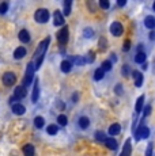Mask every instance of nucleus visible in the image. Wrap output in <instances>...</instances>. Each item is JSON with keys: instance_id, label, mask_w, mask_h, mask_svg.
Returning a JSON list of instances; mask_svg holds the SVG:
<instances>
[{"instance_id": "obj_45", "label": "nucleus", "mask_w": 155, "mask_h": 156, "mask_svg": "<svg viewBox=\"0 0 155 156\" xmlns=\"http://www.w3.org/2000/svg\"><path fill=\"white\" fill-rule=\"evenodd\" d=\"M72 101L78 102V94H74V95H72Z\"/></svg>"}, {"instance_id": "obj_19", "label": "nucleus", "mask_w": 155, "mask_h": 156, "mask_svg": "<svg viewBox=\"0 0 155 156\" xmlns=\"http://www.w3.org/2000/svg\"><path fill=\"white\" fill-rule=\"evenodd\" d=\"M105 145H106L109 149H112V151H116L117 149V140L116 139H113V137H109V139H106V141H105Z\"/></svg>"}, {"instance_id": "obj_30", "label": "nucleus", "mask_w": 155, "mask_h": 156, "mask_svg": "<svg viewBox=\"0 0 155 156\" xmlns=\"http://www.w3.org/2000/svg\"><path fill=\"white\" fill-rule=\"evenodd\" d=\"M84 60H86V62H93L94 60H95V53H94L93 50H90V52L87 53V55H86Z\"/></svg>"}, {"instance_id": "obj_36", "label": "nucleus", "mask_w": 155, "mask_h": 156, "mask_svg": "<svg viewBox=\"0 0 155 156\" xmlns=\"http://www.w3.org/2000/svg\"><path fill=\"white\" fill-rule=\"evenodd\" d=\"M129 49H131V41H129V39H125V42H124V45H123V50L128 52Z\"/></svg>"}, {"instance_id": "obj_9", "label": "nucleus", "mask_w": 155, "mask_h": 156, "mask_svg": "<svg viewBox=\"0 0 155 156\" xmlns=\"http://www.w3.org/2000/svg\"><path fill=\"white\" fill-rule=\"evenodd\" d=\"M53 23H55V26H64V15L59 10L53 14Z\"/></svg>"}, {"instance_id": "obj_27", "label": "nucleus", "mask_w": 155, "mask_h": 156, "mask_svg": "<svg viewBox=\"0 0 155 156\" xmlns=\"http://www.w3.org/2000/svg\"><path fill=\"white\" fill-rule=\"evenodd\" d=\"M103 76H105V71H103L102 68L95 69V72H94V79H95V80H102Z\"/></svg>"}, {"instance_id": "obj_18", "label": "nucleus", "mask_w": 155, "mask_h": 156, "mask_svg": "<svg viewBox=\"0 0 155 156\" xmlns=\"http://www.w3.org/2000/svg\"><path fill=\"white\" fill-rule=\"evenodd\" d=\"M109 134L110 136H117L120 132H121V126H120V124H112L110 126H109Z\"/></svg>"}, {"instance_id": "obj_22", "label": "nucleus", "mask_w": 155, "mask_h": 156, "mask_svg": "<svg viewBox=\"0 0 155 156\" xmlns=\"http://www.w3.org/2000/svg\"><path fill=\"white\" fill-rule=\"evenodd\" d=\"M45 125V120L44 117H41V115H37L36 118H34V126H36L37 129H42Z\"/></svg>"}, {"instance_id": "obj_34", "label": "nucleus", "mask_w": 155, "mask_h": 156, "mask_svg": "<svg viewBox=\"0 0 155 156\" xmlns=\"http://www.w3.org/2000/svg\"><path fill=\"white\" fill-rule=\"evenodd\" d=\"M83 34H84V37H86V38H91L93 35H94V30H93V29H90V27H87V29H84Z\"/></svg>"}, {"instance_id": "obj_14", "label": "nucleus", "mask_w": 155, "mask_h": 156, "mask_svg": "<svg viewBox=\"0 0 155 156\" xmlns=\"http://www.w3.org/2000/svg\"><path fill=\"white\" fill-rule=\"evenodd\" d=\"M60 69H61V72H64V73L71 72V69H72V62L69 61V60H63V61H61V64H60Z\"/></svg>"}, {"instance_id": "obj_6", "label": "nucleus", "mask_w": 155, "mask_h": 156, "mask_svg": "<svg viewBox=\"0 0 155 156\" xmlns=\"http://www.w3.org/2000/svg\"><path fill=\"white\" fill-rule=\"evenodd\" d=\"M110 33H112V35H114V37L123 35V33H124L123 24L120 23V22H113V23L110 24Z\"/></svg>"}, {"instance_id": "obj_21", "label": "nucleus", "mask_w": 155, "mask_h": 156, "mask_svg": "<svg viewBox=\"0 0 155 156\" xmlns=\"http://www.w3.org/2000/svg\"><path fill=\"white\" fill-rule=\"evenodd\" d=\"M146 59H147V55H146L144 52H139V53L135 56V62H137V64H144Z\"/></svg>"}, {"instance_id": "obj_28", "label": "nucleus", "mask_w": 155, "mask_h": 156, "mask_svg": "<svg viewBox=\"0 0 155 156\" xmlns=\"http://www.w3.org/2000/svg\"><path fill=\"white\" fill-rule=\"evenodd\" d=\"M106 139H107L106 134H105L103 132H101V130L95 133V140L97 141H100V143H105V141H106Z\"/></svg>"}, {"instance_id": "obj_3", "label": "nucleus", "mask_w": 155, "mask_h": 156, "mask_svg": "<svg viewBox=\"0 0 155 156\" xmlns=\"http://www.w3.org/2000/svg\"><path fill=\"white\" fill-rule=\"evenodd\" d=\"M49 18H50V15H49V11L46 8H38L36 11V14H34V19L38 23H46L49 20Z\"/></svg>"}, {"instance_id": "obj_32", "label": "nucleus", "mask_w": 155, "mask_h": 156, "mask_svg": "<svg viewBox=\"0 0 155 156\" xmlns=\"http://www.w3.org/2000/svg\"><path fill=\"white\" fill-rule=\"evenodd\" d=\"M7 11H8V3H7V1L0 3V15H4Z\"/></svg>"}, {"instance_id": "obj_26", "label": "nucleus", "mask_w": 155, "mask_h": 156, "mask_svg": "<svg viewBox=\"0 0 155 156\" xmlns=\"http://www.w3.org/2000/svg\"><path fill=\"white\" fill-rule=\"evenodd\" d=\"M46 132H48V134H50V136H55V134H57V132H59V126L57 125H48V128H46Z\"/></svg>"}, {"instance_id": "obj_12", "label": "nucleus", "mask_w": 155, "mask_h": 156, "mask_svg": "<svg viewBox=\"0 0 155 156\" xmlns=\"http://www.w3.org/2000/svg\"><path fill=\"white\" fill-rule=\"evenodd\" d=\"M132 76H133V80H135V86L136 87H142V84H143V75L140 73L139 71H133L132 72Z\"/></svg>"}, {"instance_id": "obj_38", "label": "nucleus", "mask_w": 155, "mask_h": 156, "mask_svg": "<svg viewBox=\"0 0 155 156\" xmlns=\"http://www.w3.org/2000/svg\"><path fill=\"white\" fill-rule=\"evenodd\" d=\"M114 92L117 94V95H123V86H121V84H117V86H116V88H114Z\"/></svg>"}, {"instance_id": "obj_37", "label": "nucleus", "mask_w": 155, "mask_h": 156, "mask_svg": "<svg viewBox=\"0 0 155 156\" xmlns=\"http://www.w3.org/2000/svg\"><path fill=\"white\" fill-rule=\"evenodd\" d=\"M121 72H123L124 76H128V75H129V72H131V69H129V65H124L123 68H121Z\"/></svg>"}, {"instance_id": "obj_1", "label": "nucleus", "mask_w": 155, "mask_h": 156, "mask_svg": "<svg viewBox=\"0 0 155 156\" xmlns=\"http://www.w3.org/2000/svg\"><path fill=\"white\" fill-rule=\"evenodd\" d=\"M34 71H36V66H34V62H29L27 64V68H26V73H25V78H23V87H29L32 84L33 79H34Z\"/></svg>"}, {"instance_id": "obj_8", "label": "nucleus", "mask_w": 155, "mask_h": 156, "mask_svg": "<svg viewBox=\"0 0 155 156\" xmlns=\"http://www.w3.org/2000/svg\"><path fill=\"white\" fill-rule=\"evenodd\" d=\"M38 98H40V83H38V79H36L34 80V87H33V92H32V102L37 103Z\"/></svg>"}, {"instance_id": "obj_48", "label": "nucleus", "mask_w": 155, "mask_h": 156, "mask_svg": "<svg viewBox=\"0 0 155 156\" xmlns=\"http://www.w3.org/2000/svg\"><path fill=\"white\" fill-rule=\"evenodd\" d=\"M120 156H123V155H120Z\"/></svg>"}, {"instance_id": "obj_33", "label": "nucleus", "mask_w": 155, "mask_h": 156, "mask_svg": "<svg viewBox=\"0 0 155 156\" xmlns=\"http://www.w3.org/2000/svg\"><path fill=\"white\" fill-rule=\"evenodd\" d=\"M98 46H100L101 50H105V49H106V46H107V39L105 38V37H101V38H100V45H98Z\"/></svg>"}, {"instance_id": "obj_31", "label": "nucleus", "mask_w": 155, "mask_h": 156, "mask_svg": "<svg viewBox=\"0 0 155 156\" xmlns=\"http://www.w3.org/2000/svg\"><path fill=\"white\" fill-rule=\"evenodd\" d=\"M105 72H107V71H110L112 69V61L110 60H105V61L102 62V66H101Z\"/></svg>"}, {"instance_id": "obj_35", "label": "nucleus", "mask_w": 155, "mask_h": 156, "mask_svg": "<svg viewBox=\"0 0 155 156\" xmlns=\"http://www.w3.org/2000/svg\"><path fill=\"white\" fill-rule=\"evenodd\" d=\"M100 7L102 8V10H109V7H110V3H109L107 0H101V1H100Z\"/></svg>"}, {"instance_id": "obj_13", "label": "nucleus", "mask_w": 155, "mask_h": 156, "mask_svg": "<svg viewBox=\"0 0 155 156\" xmlns=\"http://www.w3.org/2000/svg\"><path fill=\"white\" fill-rule=\"evenodd\" d=\"M26 48L23 46H19V48H16L15 50H14V59L15 60H20V59H23L25 56H26Z\"/></svg>"}, {"instance_id": "obj_42", "label": "nucleus", "mask_w": 155, "mask_h": 156, "mask_svg": "<svg viewBox=\"0 0 155 156\" xmlns=\"http://www.w3.org/2000/svg\"><path fill=\"white\" fill-rule=\"evenodd\" d=\"M150 39H151V41H155V31L154 30L150 33Z\"/></svg>"}, {"instance_id": "obj_2", "label": "nucleus", "mask_w": 155, "mask_h": 156, "mask_svg": "<svg viewBox=\"0 0 155 156\" xmlns=\"http://www.w3.org/2000/svg\"><path fill=\"white\" fill-rule=\"evenodd\" d=\"M49 42H50V37H46L44 41H41L38 48L34 52V59L37 60V59H40V57H45V52H46V49L49 46Z\"/></svg>"}, {"instance_id": "obj_47", "label": "nucleus", "mask_w": 155, "mask_h": 156, "mask_svg": "<svg viewBox=\"0 0 155 156\" xmlns=\"http://www.w3.org/2000/svg\"><path fill=\"white\" fill-rule=\"evenodd\" d=\"M152 8H154V11H155V1H154V4H152Z\"/></svg>"}, {"instance_id": "obj_4", "label": "nucleus", "mask_w": 155, "mask_h": 156, "mask_svg": "<svg viewBox=\"0 0 155 156\" xmlns=\"http://www.w3.org/2000/svg\"><path fill=\"white\" fill-rule=\"evenodd\" d=\"M68 35H69V31H68V27H67V26H63V27H61L59 31H57V34H56V38H57V41H59L60 45H64V43H67Z\"/></svg>"}, {"instance_id": "obj_17", "label": "nucleus", "mask_w": 155, "mask_h": 156, "mask_svg": "<svg viewBox=\"0 0 155 156\" xmlns=\"http://www.w3.org/2000/svg\"><path fill=\"white\" fill-rule=\"evenodd\" d=\"M144 26H146L147 29L154 30L155 29V16H152V15L146 16V19H144Z\"/></svg>"}, {"instance_id": "obj_20", "label": "nucleus", "mask_w": 155, "mask_h": 156, "mask_svg": "<svg viewBox=\"0 0 155 156\" xmlns=\"http://www.w3.org/2000/svg\"><path fill=\"white\" fill-rule=\"evenodd\" d=\"M143 105H144V95H140L139 99L136 101V105H135V111H136V114L140 113V111L143 110Z\"/></svg>"}, {"instance_id": "obj_41", "label": "nucleus", "mask_w": 155, "mask_h": 156, "mask_svg": "<svg viewBox=\"0 0 155 156\" xmlns=\"http://www.w3.org/2000/svg\"><path fill=\"white\" fill-rule=\"evenodd\" d=\"M125 4H127L125 0H119V1H117V6H119V7H124Z\"/></svg>"}, {"instance_id": "obj_29", "label": "nucleus", "mask_w": 155, "mask_h": 156, "mask_svg": "<svg viewBox=\"0 0 155 156\" xmlns=\"http://www.w3.org/2000/svg\"><path fill=\"white\" fill-rule=\"evenodd\" d=\"M57 122H59V125H61V126H65V125L68 124V118L64 115V114H60L59 117H57Z\"/></svg>"}, {"instance_id": "obj_44", "label": "nucleus", "mask_w": 155, "mask_h": 156, "mask_svg": "<svg viewBox=\"0 0 155 156\" xmlns=\"http://www.w3.org/2000/svg\"><path fill=\"white\" fill-rule=\"evenodd\" d=\"M110 61H117V57L114 56V53H112V56H110Z\"/></svg>"}, {"instance_id": "obj_5", "label": "nucleus", "mask_w": 155, "mask_h": 156, "mask_svg": "<svg viewBox=\"0 0 155 156\" xmlns=\"http://www.w3.org/2000/svg\"><path fill=\"white\" fill-rule=\"evenodd\" d=\"M1 80H3V84L6 87H11L16 83V76L14 72H6V73L3 75Z\"/></svg>"}, {"instance_id": "obj_16", "label": "nucleus", "mask_w": 155, "mask_h": 156, "mask_svg": "<svg viewBox=\"0 0 155 156\" xmlns=\"http://www.w3.org/2000/svg\"><path fill=\"white\" fill-rule=\"evenodd\" d=\"M131 152H132L131 140H129V139H127V140H125V143H124V148H123L121 155H123V156H131Z\"/></svg>"}, {"instance_id": "obj_24", "label": "nucleus", "mask_w": 155, "mask_h": 156, "mask_svg": "<svg viewBox=\"0 0 155 156\" xmlns=\"http://www.w3.org/2000/svg\"><path fill=\"white\" fill-rule=\"evenodd\" d=\"M71 6H72V0H65L63 3L64 15H69V14H71Z\"/></svg>"}, {"instance_id": "obj_15", "label": "nucleus", "mask_w": 155, "mask_h": 156, "mask_svg": "<svg viewBox=\"0 0 155 156\" xmlns=\"http://www.w3.org/2000/svg\"><path fill=\"white\" fill-rule=\"evenodd\" d=\"M22 152H23L25 156H34L36 155V148H34L32 144H26L23 148H22Z\"/></svg>"}, {"instance_id": "obj_25", "label": "nucleus", "mask_w": 155, "mask_h": 156, "mask_svg": "<svg viewBox=\"0 0 155 156\" xmlns=\"http://www.w3.org/2000/svg\"><path fill=\"white\" fill-rule=\"evenodd\" d=\"M79 126L82 129H87L90 126V120L87 117H80L79 118Z\"/></svg>"}, {"instance_id": "obj_23", "label": "nucleus", "mask_w": 155, "mask_h": 156, "mask_svg": "<svg viewBox=\"0 0 155 156\" xmlns=\"http://www.w3.org/2000/svg\"><path fill=\"white\" fill-rule=\"evenodd\" d=\"M69 61L74 62L75 65H84L86 64V60H84V57H80V56H76V57H71L69 59Z\"/></svg>"}, {"instance_id": "obj_10", "label": "nucleus", "mask_w": 155, "mask_h": 156, "mask_svg": "<svg viewBox=\"0 0 155 156\" xmlns=\"http://www.w3.org/2000/svg\"><path fill=\"white\" fill-rule=\"evenodd\" d=\"M18 38H19L20 42L29 43V42H30V39H32V37H30V33H29L26 29H23V30H20V31H19V34H18Z\"/></svg>"}, {"instance_id": "obj_40", "label": "nucleus", "mask_w": 155, "mask_h": 156, "mask_svg": "<svg viewBox=\"0 0 155 156\" xmlns=\"http://www.w3.org/2000/svg\"><path fill=\"white\" fill-rule=\"evenodd\" d=\"M146 156H152V143L148 144L147 151H146Z\"/></svg>"}, {"instance_id": "obj_46", "label": "nucleus", "mask_w": 155, "mask_h": 156, "mask_svg": "<svg viewBox=\"0 0 155 156\" xmlns=\"http://www.w3.org/2000/svg\"><path fill=\"white\" fill-rule=\"evenodd\" d=\"M147 68H148V64H147V62L142 64V69H147Z\"/></svg>"}, {"instance_id": "obj_43", "label": "nucleus", "mask_w": 155, "mask_h": 156, "mask_svg": "<svg viewBox=\"0 0 155 156\" xmlns=\"http://www.w3.org/2000/svg\"><path fill=\"white\" fill-rule=\"evenodd\" d=\"M88 7H90V10H91V11L93 12H94V11H95V8H94V4H93V3H90V1H88Z\"/></svg>"}, {"instance_id": "obj_11", "label": "nucleus", "mask_w": 155, "mask_h": 156, "mask_svg": "<svg viewBox=\"0 0 155 156\" xmlns=\"http://www.w3.org/2000/svg\"><path fill=\"white\" fill-rule=\"evenodd\" d=\"M11 110L12 113L16 114V115H23L26 113V107L23 105H20V103H15V105L11 106Z\"/></svg>"}, {"instance_id": "obj_7", "label": "nucleus", "mask_w": 155, "mask_h": 156, "mask_svg": "<svg viewBox=\"0 0 155 156\" xmlns=\"http://www.w3.org/2000/svg\"><path fill=\"white\" fill-rule=\"evenodd\" d=\"M26 95H27V90H26V87H23V86L15 87V91H14V98H15V99L20 101V99L26 98Z\"/></svg>"}, {"instance_id": "obj_39", "label": "nucleus", "mask_w": 155, "mask_h": 156, "mask_svg": "<svg viewBox=\"0 0 155 156\" xmlns=\"http://www.w3.org/2000/svg\"><path fill=\"white\" fill-rule=\"evenodd\" d=\"M150 113H151V106H150V105H147V106H146V107H144L143 117L146 118V117H147V115H148V114H150Z\"/></svg>"}]
</instances>
